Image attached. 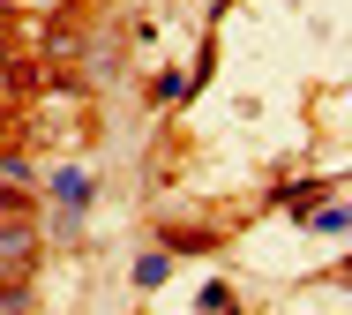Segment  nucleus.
I'll return each instance as SVG.
<instances>
[{
  "mask_svg": "<svg viewBox=\"0 0 352 315\" xmlns=\"http://www.w3.org/2000/svg\"><path fill=\"white\" fill-rule=\"evenodd\" d=\"M165 270H173L165 255H142V263H135V285H165Z\"/></svg>",
  "mask_w": 352,
  "mask_h": 315,
  "instance_id": "f257e3e1",
  "label": "nucleus"
},
{
  "mask_svg": "<svg viewBox=\"0 0 352 315\" xmlns=\"http://www.w3.org/2000/svg\"><path fill=\"white\" fill-rule=\"evenodd\" d=\"M82 195H90V180H82V173H60V203H68V210H82Z\"/></svg>",
  "mask_w": 352,
  "mask_h": 315,
  "instance_id": "f03ea898",
  "label": "nucleus"
}]
</instances>
